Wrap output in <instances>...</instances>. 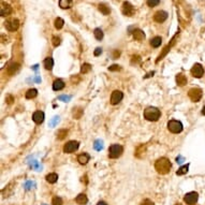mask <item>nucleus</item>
<instances>
[{
	"label": "nucleus",
	"mask_w": 205,
	"mask_h": 205,
	"mask_svg": "<svg viewBox=\"0 0 205 205\" xmlns=\"http://www.w3.org/2000/svg\"><path fill=\"white\" fill-rule=\"evenodd\" d=\"M171 168H172V164L170 162V160L168 158H164V157L159 158V159L155 162V169L161 175L168 174L171 171Z\"/></svg>",
	"instance_id": "f257e3e1"
},
{
	"label": "nucleus",
	"mask_w": 205,
	"mask_h": 205,
	"mask_svg": "<svg viewBox=\"0 0 205 205\" xmlns=\"http://www.w3.org/2000/svg\"><path fill=\"white\" fill-rule=\"evenodd\" d=\"M161 116V112L159 108L155 106H149V108L144 110V118L149 121H157Z\"/></svg>",
	"instance_id": "f03ea898"
},
{
	"label": "nucleus",
	"mask_w": 205,
	"mask_h": 205,
	"mask_svg": "<svg viewBox=\"0 0 205 205\" xmlns=\"http://www.w3.org/2000/svg\"><path fill=\"white\" fill-rule=\"evenodd\" d=\"M123 153V147L119 144H113L108 148V157L111 159H116L118 157H120Z\"/></svg>",
	"instance_id": "7ed1b4c3"
},
{
	"label": "nucleus",
	"mask_w": 205,
	"mask_h": 205,
	"mask_svg": "<svg viewBox=\"0 0 205 205\" xmlns=\"http://www.w3.org/2000/svg\"><path fill=\"white\" fill-rule=\"evenodd\" d=\"M168 129L172 133H180L183 131V123L178 120L172 119L168 123Z\"/></svg>",
	"instance_id": "20e7f679"
},
{
	"label": "nucleus",
	"mask_w": 205,
	"mask_h": 205,
	"mask_svg": "<svg viewBox=\"0 0 205 205\" xmlns=\"http://www.w3.org/2000/svg\"><path fill=\"white\" fill-rule=\"evenodd\" d=\"M203 96V91L201 88H191L188 91V97L190 98V100L192 102H199L201 100V98Z\"/></svg>",
	"instance_id": "39448f33"
},
{
	"label": "nucleus",
	"mask_w": 205,
	"mask_h": 205,
	"mask_svg": "<svg viewBox=\"0 0 205 205\" xmlns=\"http://www.w3.org/2000/svg\"><path fill=\"white\" fill-rule=\"evenodd\" d=\"M198 199H199V195L195 191H191V192H188L185 195L184 202L188 205H193L198 202Z\"/></svg>",
	"instance_id": "423d86ee"
},
{
	"label": "nucleus",
	"mask_w": 205,
	"mask_h": 205,
	"mask_svg": "<svg viewBox=\"0 0 205 205\" xmlns=\"http://www.w3.org/2000/svg\"><path fill=\"white\" fill-rule=\"evenodd\" d=\"M79 146H80V143L77 141H69L67 144H64V151L66 154H71V153H74L75 150H77Z\"/></svg>",
	"instance_id": "0eeeda50"
},
{
	"label": "nucleus",
	"mask_w": 205,
	"mask_h": 205,
	"mask_svg": "<svg viewBox=\"0 0 205 205\" xmlns=\"http://www.w3.org/2000/svg\"><path fill=\"white\" fill-rule=\"evenodd\" d=\"M4 26L9 31H16L19 27V21L17 18H10L8 21H5Z\"/></svg>",
	"instance_id": "6e6552de"
},
{
	"label": "nucleus",
	"mask_w": 205,
	"mask_h": 205,
	"mask_svg": "<svg viewBox=\"0 0 205 205\" xmlns=\"http://www.w3.org/2000/svg\"><path fill=\"white\" fill-rule=\"evenodd\" d=\"M191 74L195 79H201L204 75V68L200 64H193V67L191 68Z\"/></svg>",
	"instance_id": "1a4fd4ad"
},
{
	"label": "nucleus",
	"mask_w": 205,
	"mask_h": 205,
	"mask_svg": "<svg viewBox=\"0 0 205 205\" xmlns=\"http://www.w3.org/2000/svg\"><path fill=\"white\" fill-rule=\"evenodd\" d=\"M123 14L126 16H132L135 13V10H134V7L131 4L129 1H125L123 4Z\"/></svg>",
	"instance_id": "9d476101"
},
{
	"label": "nucleus",
	"mask_w": 205,
	"mask_h": 205,
	"mask_svg": "<svg viewBox=\"0 0 205 205\" xmlns=\"http://www.w3.org/2000/svg\"><path fill=\"white\" fill-rule=\"evenodd\" d=\"M123 94L120 90H114L111 95V104L116 105L123 100Z\"/></svg>",
	"instance_id": "9b49d317"
},
{
	"label": "nucleus",
	"mask_w": 205,
	"mask_h": 205,
	"mask_svg": "<svg viewBox=\"0 0 205 205\" xmlns=\"http://www.w3.org/2000/svg\"><path fill=\"white\" fill-rule=\"evenodd\" d=\"M168 18V13L163 10H159L155 13L154 15V21L157 23H163V22L167 21Z\"/></svg>",
	"instance_id": "f8f14e48"
},
{
	"label": "nucleus",
	"mask_w": 205,
	"mask_h": 205,
	"mask_svg": "<svg viewBox=\"0 0 205 205\" xmlns=\"http://www.w3.org/2000/svg\"><path fill=\"white\" fill-rule=\"evenodd\" d=\"M32 120L36 123H38V125L42 123L44 121V113L41 112V111H36L34 115H32Z\"/></svg>",
	"instance_id": "ddd939ff"
},
{
	"label": "nucleus",
	"mask_w": 205,
	"mask_h": 205,
	"mask_svg": "<svg viewBox=\"0 0 205 205\" xmlns=\"http://www.w3.org/2000/svg\"><path fill=\"white\" fill-rule=\"evenodd\" d=\"M175 80H176L177 86H180V87H183V86H185V85L187 84V82H188L186 75L183 74V73H178V74L176 75V77H175Z\"/></svg>",
	"instance_id": "4468645a"
},
{
	"label": "nucleus",
	"mask_w": 205,
	"mask_h": 205,
	"mask_svg": "<svg viewBox=\"0 0 205 205\" xmlns=\"http://www.w3.org/2000/svg\"><path fill=\"white\" fill-rule=\"evenodd\" d=\"M145 153H146V145L141 144L140 146L136 147L134 155H135L136 158H140V159H141V158H143V157L145 156Z\"/></svg>",
	"instance_id": "2eb2a0df"
},
{
	"label": "nucleus",
	"mask_w": 205,
	"mask_h": 205,
	"mask_svg": "<svg viewBox=\"0 0 205 205\" xmlns=\"http://www.w3.org/2000/svg\"><path fill=\"white\" fill-rule=\"evenodd\" d=\"M132 36H133L134 40H136V41H142V40L145 39V34L141 29H134L132 31Z\"/></svg>",
	"instance_id": "dca6fc26"
},
{
	"label": "nucleus",
	"mask_w": 205,
	"mask_h": 205,
	"mask_svg": "<svg viewBox=\"0 0 205 205\" xmlns=\"http://www.w3.org/2000/svg\"><path fill=\"white\" fill-rule=\"evenodd\" d=\"M12 13V8L10 4H5L4 2H1V16H8Z\"/></svg>",
	"instance_id": "f3484780"
},
{
	"label": "nucleus",
	"mask_w": 205,
	"mask_h": 205,
	"mask_svg": "<svg viewBox=\"0 0 205 205\" xmlns=\"http://www.w3.org/2000/svg\"><path fill=\"white\" fill-rule=\"evenodd\" d=\"M75 202H76L77 204H80V205H85L86 203L88 202L87 195H84V193H80V195L75 198Z\"/></svg>",
	"instance_id": "a211bd4d"
},
{
	"label": "nucleus",
	"mask_w": 205,
	"mask_h": 205,
	"mask_svg": "<svg viewBox=\"0 0 205 205\" xmlns=\"http://www.w3.org/2000/svg\"><path fill=\"white\" fill-rule=\"evenodd\" d=\"M18 69H19V64H15V62H13V64H11L10 66L8 67L7 71H8V73L10 75H13V74H15L16 72L18 71Z\"/></svg>",
	"instance_id": "6ab92c4d"
},
{
	"label": "nucleus",
	"mask_w": 205,
	"mask_h": 205,
	"mask_svg": "<svg viewBox=\"0 0 205 205\" xmlns=\"http://www.w3.org/2000/svg\"><path fill=\"white\" fill-rule=\"evenodd\" d=\"M64 88V81L61 80H55L54 83H53V89L56 90V91H59Z\"/></svg>",
	"instance_id": "aec40b11"
},
{
	"label": "nucleus",
	"mask_w": 205,
	"mask_h": 205,
	"mask_svg": "<svg viewBox=\"0 0 205 205\" xmlns=\"http://www.w3.org/2000/svg\"><path fill=\"white\" fill-rule=\"evenodd\" d=\"M89 159H90V156L88 154H86V153L77 156V161L80 162L81 164H86L88 161H89Z\"/></svg>",
	"instance_id": "412c9836"
},
{
	"label": "nucleus",
	"mask_w": 205,
	"mask_h": 205,
	"mask_svg": "<svg viewBox=\"0 0 205 205\" xmlns=\"http://www.w3.org/2000/svg\"><path fill=\"white\" fill-rule=\"evenodd\" d=\"M44 68H45L46 70H52L53 69V66H54V60H53V58L52 57H46L45 59H44Z\"/></svg>",
	"instance_id": "4be33fe9"
},
{
	"label": "nucleus",
	"mask_w": 205,
	"mask_h": 205,
	"mask_svg": "<svg viewBox=\"0 0 205 205\" xmlns=\"http://www.w3.org/2000/svg\"><path fill=\"white\" fill-rule=\"evenodd\" d=\"M45 178L49 184H55V183L58 180V175H57L56 173H49V174L46 175Z\"/></svg>",
	"instance_id": "5701e85b"
},
{
	"label": "nucleus",
	"mask_w": 205,
	"mask_h": 205,
	"mask_svg": "<svg viewBox=\"0 0 205 205\" xmlns=\"http://www.w3.org/2000/svg\"><path fill=\"white\" fill-rule=\"evenodd\" d=\"M38 95V90L36 88H31V89L27 90V92L25 94L26 99H32V98H36Z\"/></svg>",
	"instance_id": "b1692460"
},
{
	"label": "nucleus",
	"mask_w": 205,
	"mask_h": 205,
	"mask_svg": "<svg viewBox=\"0 0 205 205\" xmlns=\"http://www.w3.org/2000/svg\"><path fill=\"white\" fill-rule=\"evenodd\" d=\"M162 43V39L161 37H155L150 40V45L153 47H159Z\"/></svg>",
	"instance_id": "393cba45"
},
{
	"label": "nucleus",
	"mask_w": 205,
	"mask_h": 205,
	"mask_svg": "<svg viewBox=\"0 0 205 205\" xmlns=\"http://www.w3.org/2000/svg\"><path fill=\"white\" fill-rule=\"evenodd\" d=\"M99 10H100V12L102 13V14H104V15H108L111 13L110 8H108L106 4H104V3H100V4H99Z\"/></svg>",
	"instance_id": "a878e982"
},
{
	"label": "nucleus",
	"mask_w": 205,
	"mask_h": 205,
	"mask_svg": "<svg viewBox=\"0 0 205 205\" xmlns=\"http://www.w3.org/2000/svg\"><path fill=\"white\" fill-rule=\"evenodd\" d=\"M83 108H74V110H73V117H74V119H80L81 117H82L83 115Z\"/></svg>",
	"instance_id": "bb28decb"
},
{
	"label": "nucleus",
	"mask_w": 205,
	"mask_h": 205,
	"mask_svg": "<svg viewBox=\"0 0 205 205\" xmlns=\"http://www.w3.org/2000/svg\"><path fill=\"white\" fill-rule=\"evenodd\" d=\"M94 34H95V38L97 39V40H99V41H101L103 39V37H104L103 31L101 30L100 28H96L95 30H94Z\"/></svg>",
	"instance_id": "cd10ccee"
},
{
	"label": "nucleus",
	"mask_w": 205,
	"mask_h": 205,
	"mask_svg": "<svg viewBox=\"0 0 205 205\" xmlns=\"http://www.w3.org/2000/svg\"><path fill=\"white\" fill-rule=\"evenodd\" d=\"M64 21L61 17H57L56 19H55L54 26L56 29H61L62 27H64Z\"/></svg>",
	"instance_id": "c85d7f7f"
},
{
	"label": "nucleus",
	"mask_w": 205,
	"mask_h": 205,
	"mask_svg": "<svg viewBox=\"0 0 205 205\" xmlns=\"http://www.w3.org/2000/svg\"><path fill=\"white\" fill-rule=\"evenodd\" d=\"M71 1L70 0H60L59 1V7L61 9H69L71 7Z\"/></svg>",
	"instance_id": "c756f323"
},
{
	"label": "nucleus",
	"mask_w": 205,
	"mask_h": 205,
	"mask_svg": "<svg viewBox=\"0 0 205 205\" xmlns=\"http://www.w3.org/2000/svg\"><path fill=\"white\" fill-rule=\"evenodd\" d=\"M67 135H68V130H66V129H61V130H59L57 132V138L58 140H64Z\"/></svg>",
	"instance_id": "7c9ffc66"
},
{
	"label": "nucleus",
	"mask_w": 205,
	"mask_h": 205,
	"mask_svg": "<svg viewBox=\"0 0 205 205\" xmlns=\"http://www.w3.org/2000/svg\"><path fill=\"white\" fill-rule=\"evenodd\" d=\"M188 169H189V164H186V165H183L178 169V171L176 172L177 175H184L188 172Z\"/></svg>",
	"instance_id": "2f4dec72"
},
{
	"label": "nucleus",
	"mask_w": 205,
	"mask_h": 205,
	"mask_svg": "<svg viewBox=\"0 0 205 205\" xmlns=\"http://www.w3.org/2000/svg\"><path fill=\"white\" fill-rule=\"evenodd\" d=\"M90 70H91V66H90L89 64H82V68H81V73H82V74H86V73H88Z\"/></svg>",
	"instance_id": "473e14b6"
},
{
	"label": "nucleus",
	"mask_w": 205,
	"mask_h": 205,
	"mask_svg": "<svg viewBox=\"0 0 205 205\" xmlns=\"http://www.w3.org/2000/svg\"><path fill=\"white\" fill-rule=\"evenodd\" d=\"M52 204L53 205H62L64 202H62V199L59 197H55L53 198V200H52Z\"/></svg>",
	"instance_id": "72a5a7b5"
},
{
	"label": "nucleus",
	"mask_w": 205,
	"mask_h": 205,
	"mask_svg": "<svg viewBox=\"0 0 205 205\" xmlns=\"http://www.w3.org/2000/svg\"><path fill=\"white\" fill-rule=\"evenodd\" d=\"M94 147H95L96 150H101V149L103 148L102 141H100V140H97V141L95 142V144H94Z\"/></svg>",
	"instance_id": "f704fd0d"
},
{
	"label": "nucleus",
	"mask_w": 205,
	"mask_h": 205,
	"mask_svg": "<svg viewBox=\"0 0 205 205\" xmlns=\"http://www.w3.org/2000/svg\"><path fill=\"white\" fill-rule=\"evenodd\" d=\"M159 3H160L159 0H148V1H147V5L150 7V8H154V7L158 5Z\"/></svg>",
	"instance_id": "c9c22d12"
},
{
	"label": "nucleus",
	"mask_w": 205,
	"mask_h": 205,
	"mask_svg": "<svg viewBox=\"0 0 205 205\" xmlns=\"http://www.w3.org/2000/svg\"><path fill=\"white\" fill-rule=\"evenodd\" d=\"M52 42H53V45H54V46H58L59 44H60V42H61V40H60V38H59V37H53V39H52Z\"/></svg>",
	"instance_id": "e433bc0d"
},
{
	"label": "nucleus",
	"mask_w": 205,
	"mask_h": 205,
	"mask_svg": "<svg viewBox=\"0 0 205 205\" xmlns=\"http://www.w3.org/2000/svg\"><path fill=\"white\" fill-rule=\"evenodd\" d=\"M120 69H121L120 66H118V64H113V66L108 67V70H110V71H119Z\"/></svg>",
	"instance_id": "4c0bfd02"
},
{
	"label": "nucleus",
	"mask_w": 205,
	"mask_h": 205,
	"mask_svg": "<svg viewBox=\"0 0 205 205\" xmlns=\"http://www.w3.org/2000/svg\"><path fill=\"white\" fill-rule=\"evenodd\" d=\"M5 101H7V103H8V104L11 105L13 103V101H14V98H13L12 95H8V96H7V98H5Z\"/></svg>",
	"instance_id": "58836bf2"
},
{
	"label": "nucleus",
	"mask_w": 205,
	"mask_h": 205,
	"mask_svg": "<svg viewBox=\"0 0 205 205\" xmlns=\"http://www.w3.org/2000/svg\"><path fill=\"white\" fill-rule=\"evenodd\" d=\"M58 99L59 100H62L64 102H69V100L71 99V96H60Z\"/></svg>",
	"instance_id": "ea45409f"
},
{
	"label": "nucleus",
	"mask_w": 205,
	"mask_h": 205,
	"mask_svg": "<svg viewBox=\"0 0 205 205\" xmlns=\"http://www.w3.org/2000/svg\"><path fill=\"white\" fill-rule=\"evenodd\" d=\"M119 56H120V52L118 51V49H115V51L113 52V54H112V57H113V59H117Z\"/></svg>",
	"instance_id": "a19ab883"
},
{
	"label": "nucleus",
	"mask_w": 205,
	"mask_h": 205,
	"mask_svg": "<svg viewBox=\"0 0 205 205\" xmlns=\"http://www.w3.org/2000/svg\"><path fill=\"white\" fill-rule=\"evenodd\" d=\"M141 205H154V202L148 200V199H146V200H144L143 202L141 203Z\"/></svg>",
	"instance_id": "79ce46f5"
},
{
	"label": "nucleus",
	"mask_w": 205,
	"mask_h": 205,
	"mask_svg": "<svg viewBox=\"0 0 205 205\" xmlns=\"http://www.w3.org/2000/svg\"><path fill=\"white\" fill-rule=\"evenodd\" d=\"M101 53H102V49H101V47H97V49H95V53H94V55L97 57V56H99V55H101Z\"/></svg>",
	"instance_id": "37998d69"
},
{
	"label": "nucleus",
	"mask_w": 205,
	"mask_h": 205,
	"mask_svg": "<svg viewBox=\"0 0 205 205\" xmlns=\"http://www.w3.org/2000/svg\"><path fill=\"white\" fill-rule=\"evenodd\" d=\"M140 60H141V59H140V56H138V55L132 57V64H134V62H138Z\"/></svg>",
	"instance_id": "c03bdc74"
},
{
	"label": "nucleus",
	"mask_w": 205,
	"mask_h": 205,
	"mask_svg": "<svg viewBox=\"0 0 205 205\" xmlns=\"http://www.w3.org/2000/svg\"><path fill=\"white\" fill-rule=\"evenodd\" d=\"M183 160H184V158H183L182 156L177 157V158H176V161H177V163H182V162H183Z\"/></svg>",
	"instance_id": "a18cd8bd"
},
{
	"label": "nucleus",
	"mask_w": 205,
	"mask_h": 205,
	"mask_svg": "<svg viewBox=\"0 0 205 205\" xmlns=\"http://www.w3.org/2000/svg\"><path fill=\"white\" fill-rule=\"evenodd\" d=\"M57 121H59V117H58V116H56V117H54V120L52 121V125H55V123H56Z\"/></svg>",
	"instance_id": "49530a36"
},
{
	"label": "nucleus",
	"mask_w": 205,
	"mask_h": 205,
	"mask_svg": "<svg viewBox=\"0 0 205 205\" xmlns=\"http://www.w3.org/2000/svg\"><path fill=\"white\" fill-rule=\"evenodd\" d=\"M97 205H108V204H106V203H105L104 201H99Z\"/></svg>",
	"instance_id": "de8ad7c7"
},
{
	"label": "nucleus",
	"mask_w": 205,
	"mask_h": 205,
	"mask_svg": "<svg viewBox=\"0 0 205 205\" xmlns=\"http://www.w3.org/2000/svg\"><path fill=\"white\" fill-rule=\"evenodd\" d=\"M202 114H203V115H205V106H204V108H203V111H202Z\"/></svg>",
	"instance_id": "09e8293b"
},
{
	"label": "nucleus",
	"mask_w": 205,
	"mask_h": 205,
	"mask_svg": "<svg viewBox=\"0 0 205 205\" xmlns=\"http://www.w3.org/2000/svg\"><path fill=\"white\" fill-rule=\"evenodd\" d=\"M43 205H44V204H43Z\"/></svg>",
	"instance_id": "8fccbe9b"
}]
</instances>
